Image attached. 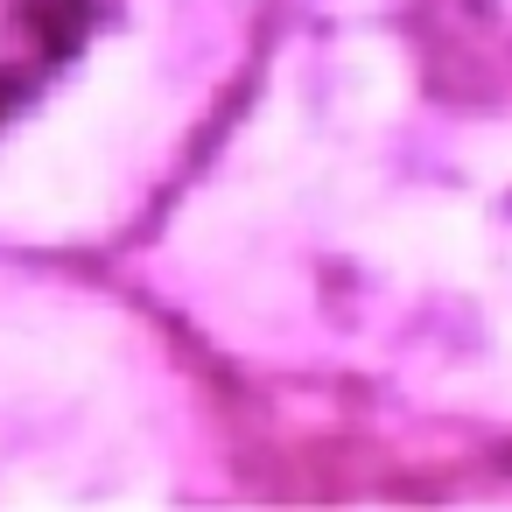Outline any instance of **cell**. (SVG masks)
<instances>
[{"label":"cell","instance_id":"1","mask_svg":"<svg viewBox=\"0 0 512 512\" xmlns=\"http://www.w3.org/2000/svg\"><path fill=\"white\" fill-rule=\"evenodd\" d=\"M92 36V0H0V134L36 113Z\"/></svg>","mask_w":512,"mask_h":512}]
</instances>
